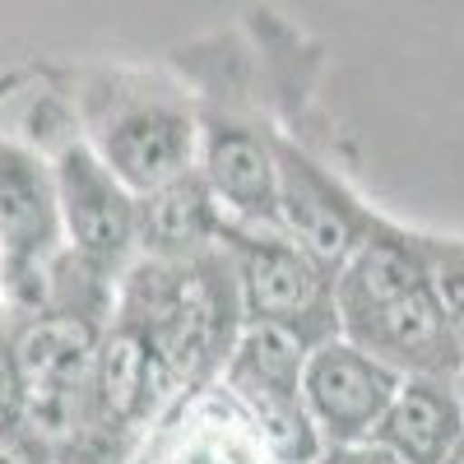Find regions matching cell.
I'll return each mask as SVG.
<instances>
[{"mask_svg": "<svg viewBox=\"0 0 464 464\" xmlns=\"http://www.w3.org/2000/svg\"><path fill=\"white\" fill-rule=\"evenodd\" d=\"M339 334L362 343L400 376H459L464 348L432 275V242L400 227H376L334 269Z\"/></svg>", "mask_w": 464, "mask_h": 464, "instance_id": "obj_1", "label": "cell"}, {"mask_svg": "<svg viewBox=\"0 0 464 464\" xmlns=\"http://www.w3.org/2000/svg\"><path fill=\"white\" fill-rule=\"evenodd\" d=\"M65 251L56 177L43 153L0 140V306L43 316L52 306V265Z\"/></svg>", "mask_w": 464, "mask_h": 464, "instance_id": "obj_2", "label": "cell"}, {"mask_svg": "<svg viewBox=\"0 0 464 464\" xmlns=\"http://www.w3.org/2000/svg\"><path fill=\"white\" fill-rule=\"evenodd\" d=\"M102 325L74 312L24 316L14 339V367L24 391V422L33 437H80L89 422V385Z\"/></svg>", "mask_w": 464, "mask_h": 464, "instance_id": "obj_3", "label": "cell"}, {"mask_svg": "<svg viewBox=\"0 0 464 464\" xmlns=\"http://www.w3.org/2000/svg\"><path fill=\"white\" fill-rule=\"evenodd\" d=\"M218 246L237 275L242 321H334V269L297 246L284 227L223 218Z\"/></svg>", "mask_w": 464, "mask_h": 464, "instance_id": "obj_4", "label": "cell"}, {"mask_svg": "<svg viewBox=\"0 0 464 464\" xmlns=\"http://www.w3.org/2000/svg\"><path fill=\"white\" fill-rule=\"evenodd\" d=\"M52 177H56L65 246L89 269H98L102 279H121L140 256L135 190L116 181V172L98 159V149L89 140H70L56 153Z\"/></svg>", "mask_w": 464, "mask_h": 464, "instance_id": "obj_5", "label": "cell"}, {"mask_svg": "<svg viewBox=\"0 0 464 464\" xmlns=\"http://www.w3.org/2000/svg\"><path fill=\"white\" fill-rule=\"evenodd\" d=\"M400 381L404 376L395 367H385L362 343L334 330L306 353L302 400H306V413H312L325 446L362 441L376 432V422H381L385 404L395 400Z\"/></svg>", "mask_w": 464, "mask_h": 464, "instance_id": "obj_6", "label": "cell"}, {"mask_svg": "<svg viewBox=\"0 0 464 464\" xmlns=\"http://www.w3.org/2000/svg\"><path fill=\"white\" fill-rule=\"evenodd\" d=\"M275 159H279V227L316 260L339 269L381 227V218H372L306 149L275 135Z\"/></svg>", "mask_w": 464, "mask_h": 464, "instance_id": "obj_7", "label": "cell"}, {"mask_svg": "<svg viewBox=\"0 0 464 464\" xmlns=\"http://www.w3.org/2000/svg\"><path fill=\"white\" fill-rule=\"evenodd\" d=\"M89 144L116 172V181L144 196V190L196 168L200 126L196 116L172 102H116L98 121Z\"/></svg>", "mask_w": 464, "mask_h": 464, "instance_id": "obj_8", "label": "cell"}, {"mask_svg": "<svg viewBox=\"0 0 464 464\" xmlns=\"http://www.w3.org/2000/svg\"><path fill=\"white\" fill-rule=\"evenodd\" d=\"M196 168L218 200L223 218L246 227H279V159L275 135L242 121L200 126Z\"/></svg>", "mask_w": 464, "mask_h": 464, "instance_id": "obj_9", "label": "cell"}, {"mask_svg": "<svg viewBox=\"0 0 464 464\" xmlns=\"http://www.w3.org/2000/svg\"><path fill=\"white\" fill-rule=\"evenodd\" d=\"M223 209L209 196L200 168L135 196V242L149 260H190L218 246Z\"/></svg>", "mask_w": 464, "mask_h": 464, "instance_id": "obj_10", "label": "cell"}, {"mask_svg": "<svg viewBox=\"0 0 464 464\" xmlns=\"http://www.w3.org/2000/svg\"><path fill=\"white\" fill-rule=\"evenodd\" d=\"M372 437L409 464H441L464 437V400L455 376H404Z\"/></svg>", "mask_w": 464, "mask_h": 464, "instance_id": "obj_11", "label": "cell"}, {"mask_svg": "<svg viewBox=\"0 0 464 464\" xmlns=\"http://www.w3.org/2000/svg\"><path fill=\"white\" fill-rule=\"evenodd\" d=\"M163 464H275V459H269L265 441L256 437L251 418L223 391V418L190 413L181 422V441L168 446Z\"/></svg>", "mask_w": 464, "mask_h": 464, "instance_id": "obj_12", "label": "cell"}, {"mask_svg": "<svg viewBox=\"0 0 464 464\" xmlns=\"http://www.w3.org/2000/svg\"><path fill=\"white\" fill-rule=\"evenodd\" d=\"M432 275H437V293L450 316V330L464 348V246H432Z\"/></svg>", "mask_w": 464, "mask_h": 464, "instance_id": "obj_13", "label": "cell"}, {"mask_svg": "<svg viewBox=\"0 0 464 464\" xmlns=\"http://www.w3.org/2000/svg\"><path fill=\"white\" fill-rule=\"evenodd\" d=\"M28 428L24 422V391H19V367H14V339L0 330V437L14 441Z\"/></svg>", "mask_w": 464, "mask_h": 464, "instance_id": "obj_14", "label": "cell"}, {"mask_svg": "<svg viewBox=\"0 0 464 464\" xmlns=\"http://www.w3.org/2000/svg\"><path fill=\"white\" fill-rule=\"evenodd\" d=\"M312 464H409V459H400L391 446H381L376 437H362V441L321 446V455H316Z\"/></svg>", "mask_w": 464, "mask_h": 464, "instance_id": "obj_15", "label": "cell"}, {"mask_svg": "<svg viewBox=\"0 0 464 464\" xmlns=\"http://www.w3.org/2000/svg\"><path fill=\"white\" fill-rule=\"evenodd\" d=\"M441 464H464V437H459V441H455V446H450V455H446V459H441Z\"/></svg>", "mask_w": 464, "mask_h": 464, "instance_id": "obj_16", "label": "cell"}, {"mask_svg": "<svg viewBox=\"0 0 464 464\" xmlns=\"http://www.w3.org/2000/svg\"><path fill=\"white\" fill-rule=\"evenodd\" d=\"M0 464H24V459H19V455H14L10 446H0Z\"/></svg>", "mask_w": 464, "mask_h": 464, "instance_id": "obj_17", "label": "cell"}, {"mask_svg": "<svg viewBox=\"0 0 464 464\" xmlns=\"http://www.w3.org/2000/svg\"><path fill=\"white\" fill-rule=\"evenodd\" d=\"M455 385H459V400H464V367H459V376H455Z\"/></svg>", "mask_w": 464, "mask_h": 464, "instance_id": "obj_18", "label": "cell"}]
</instances>
